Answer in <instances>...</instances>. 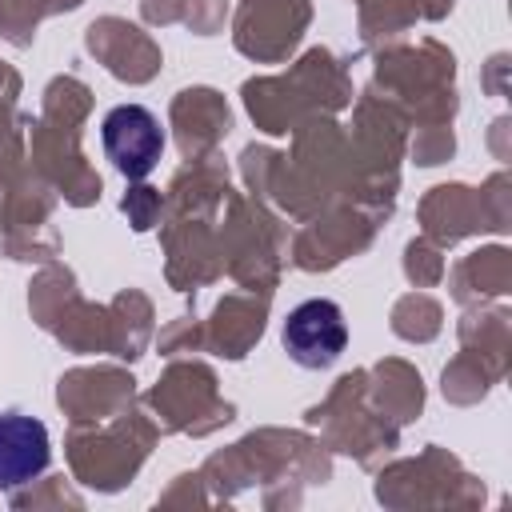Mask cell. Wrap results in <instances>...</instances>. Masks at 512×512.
<instances>
[{"instance_id":"6da1fadb","label":"cell","mask_w":512,"mask_h":512,"mask_svg":"<svg viewBox=\"0 0 512 512\" xmlns=\"http://www.w3.org/2000/svg\"><path fill=\"white\" fill-rule=\"evenodd\" d=\"M100 140H104V156L112 160V168L120 176H128V180H144L164 156L160 120L144 104L112 108L104 116V124H100Z\"/></svg>"},{"instance_id":"3957f363","label":"cell","mask_w":512,"mask_h":512,"mask_svg":"<svg viewBox=\"0 0 512 512\" xmlns=\"http://www.w3.org/2000/svg\"><path fill=\"white\" fill-rule=\"evenodd\" d=\"M52 464L48 428L28 412H0V492H16Z\"/></svg>"},{"instance_id":"7a4b0ae2","label":"cell","mask_w":512,"mask_h":512,"mask_svg":"<svg viewBox=\"0 0 512 512\" xmlns=\"http://www.w3.org/2000/svg\"><path fill=\"white\" fill-rule=\"evenodd\" d=\"M348 344V324L336 300H304L284 320V348L300 368H328Z\"/></svg>"}]
</instances>
